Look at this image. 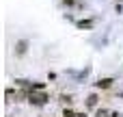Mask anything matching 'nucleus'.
I'll return each instance as SVG.
<instances>
[{
	"label": "nucleus",
	"mask_w": 123,
	"mask_h": 117,
	"mask_svg": "<svg viewBox=\"0 0 123 117\" xmlns=\"http://www.w3.org/2000/svg\"><path fill=\"white\" fill-rule=\"evenodd\" d=\"M78 26H80V28H91L93 22H91V20H82V22H78Z\"/></svg>",
	"instance_id": "5"
},
{
	"label": "nucleus",
	"mask_w": 123,
	"mask_h": 117,
	"mask_svg": "<svg viewBox=\"0 0 123 117\" xmlns=\"http://www.w3.org/2000/svg\"><path fill=\"white\" fill-rule=\"evenodd\" d=\"M97 102H99V98H97V93H91V96L86 98V102H84V104H86L89 109H95V106H97Z\"/></svg>",
	"instance_id": "3"
},
{
	"label": "nucleus",
	"mask_w": 123,
	"mask_h": 117,
	"mask_svg": "<svg viewBox=\"0 0 123 117\" xmlns=\"http://www.w3.org/2000/svg\"><path fill=\"white\" fill-rule=\"evenodd\" d=\"M63 117H78V115H76L74 111H67V109H65V111H63Z\"/></svg>",
	"instance_id": "6"
},
{
	"label": "nucleus",
	"mask_w": 123,
	"mask_h": 117,
	"mask_svg": "<svg viewBox=\"0 0 123 117\" xmlns=\"http://www.w3.org/2000/svg\"><path fill=\"white\" fill-rule=\"evenodd\" d=\"M26 50H28V41H26V39H19V41L15 43V56H24Z\"/></svg>",
	"instance_id": "2"
},
{
	"label": "nucleus",
	"mask_w": 123,
	"mask_h": 117,
	"mask_svg": "<svg viewBox=\"0 0 123 117\" xmlns=\"http://www.w3.org/2000/svg\"><path fill=\"white\" fill-rule=\"evenodd\" d=\"M63 2H65V4H69V7H71V4H74V2H76V0H63Z\"/></svg>",
	"instance_id": "8"
},
{
	"label": "nucleus",
	"mask_w": 123,
	"mask_h": 117,
	"mask_svg": "<svg viewBox=\"0 0 123 117\" xmlns=\"http://www.w3.org/2000/svg\"><path fill=\"white\" fill-rule=\"evenodd\" d=\"M97 117H108V111H97Z\"/></svg>",
	"instance_id": "7"
},
{
	"label": "nucleus",
	"mask_w": 123,
	"mask_h": 117,
	"mask_svg": "<svg viewBox=\"0 0 123 117\" xmlns=\"http://www.w3.org/2000/svg\"><path fill=\"white\" fill-rule=\"evenodd\" d=\"M48 93H43V91H39V93H35V91H28V102L30 104H35V106H43V104H48Z\"/></svg>",
	"instance_id": "1"
},
{
	"label": "nucleus",
	"mask_w": 123,
	"mask_h": 117,
	"mask_svg": "<svg viewBox=\"0 0 123 117\" xmlns=\"http://www.w3.org/2000/svg\"><path fill=\"white\" fill-rule=\"evenodd\" d=\"M112 83H115L112 78H102V80H97V87H99V89H110Z\"/></svg>",
	"instance_id": "4"
}]
</instances>
